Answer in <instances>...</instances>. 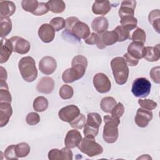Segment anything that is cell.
Instances as JSON below:
<instances>
[{"mask_svg":"<svg viewBox=\"0 0 160 160\" xmlns=\"http://www.w3.org/2000/svg\"><path fill=\"white\" fill-rule=\"evenodd\" d=\"M66 40L86 39L90 36V29L87 24L80 21L76 17H69L66 19L65 31L62 33Z\"/></svg>","mask_w":160,"mask_h":160,"instance_id":"6da1fadb","label":"cell"},{"mask_svg":"<svg viewBox=\"0 0 160 160\" xmlns=\"http://www.w3.org/2000/svg\"><path fill=\"white\" fill-rule=\"evenodd\" d=\"M111 67L116 82L119 85L126 83L129 70L127 63L122 57H116L111 61Z\"/></svg>","mask_w":160,"mask_h":160,"instance_id":"7a4b0ae2","label":"cell"},{"mask_svg":"<svg viewBox=\"0 0 160 160\" xmlns=\"http://www.w3.org/2000/svg\"><path fill=\"white\" fill-rule=\"evenodd\" d=\"M104 126L102 132L103 139L107 143H114L116 141L119 136L118 126L120 124V120L112 116L106 115L104 117Z\"/></svg>","mask_w":160,"mask_h":160,"instance_id":"3957f363","label":"cell"},{"mask_svg":"<svg viewBox=\"0 0 160 160\" xmlns=\"http://www.w3.org/2000/svg\"><path fill=\"white\" fill-rule=\"evenodd\" d=\"M18 68L22 79L28 82L34 81L38 76L35 60L31 56L22 58L18 62Z\"/></svg>","mask_w":160,"mask_h":160,"instance_id":"277c9868","label":"cell"},{"mask_svg":"<svg viewBox=\"0 0 160 160\" xmlns=\"http://www.w3.org/2000/svg\"><path fill=\"white\" fill-rule=\"evenodd\" d=\"M78 148L80 151L89 157L100 155L103 152V148L96 142L94 138L84 137L82 139Z\"/></svg>","mask_w":160,"mask_h":160,"instance_id":"5b68a950","label":"cell"},{"mask_svg":"<svg viewBox=\"0 0 160 160\" xmlns=\"http://www.w3.org/2000/svg\"><path fill=\"white\" fill-rule=\"evenodd\" d=\"M151 83L145 78H139L136 79L132 84L131 91L134 96L145 98L150 93Z\"/></svg>","mask_w":160,"mask_h":160,"instance_id":"8992f818","label":"cell"},{"mask_svg":"<svg viewBox=\"0 0 160 160\" xmlns=\"http://www.w3.org/2000/svg\"><path fill=\"white\" fill-rule=\"evenodd\" d=\"M93 84L96 91L100 93H107L111 88V83L108 77L104 73L99 72L94 75Z\"/></svg>","mask_w":160,"mask_h":160,"instance_id":"52a82bcc","label":"cell"},{"mask_svg":"<svg viewBox=\"0 0 160 160\" xmlns=\"http://www.w3.org/2000/svg\"><path fill=\"white\" fill-rule=\"evenodd\" d=\"M80 114V110L77 106L71 104L61 108L58 112L59 119L64 121L69 122L73 121Z\"/></svg>","mask_w":160,"mask_h":160,"instance_id":"ba28073f","label":"cell"},{"mask_svg":"<svg viewBox=\"0 0 160 160\" xmlns=\"http://www.w3.org/2000/svg\"><path fill=\"white\" fill-rule=\"evenodd\" d=\"M9 40L12 44L14 52L20 54H25L29 51L30 43L25 39L15 36L11 37Z\"/></svg>","mask_w":160,"mask_h":160,"instance_id":"9c48e42d","label":"cell"},{"mask_svg":"<svg viewBox=\"0 0 160 160\" xmlns=\"http://www.w3.org/2000/svg\"><path fill=\"white\" fill-rule=\"evenodd\" d=\"M57 68L56 59L51 56H44L39 62V68L40 71L46 75L52 74Z\"/></svg>","mask_w":160,"mask_h":160,"instance_id":"30bf717a","label":"cell"},{"mask_svg":"<svg viewBox=\"0 0 160 160\" xmlns=\"http://www.w3.org/2000/svg\"><path fill=\"white\" fill-rule=\"evenodd\" d=\"M38 36L42 42L49 43L54 39L55 30L50 24L44 23L39 27L38 29Z\"/></svg>","mask_w":160,"mask_h":160,"instance_id":"8fae6325","label":"cell"},{"mask_svg":"<svg viewBox=\"0 0 160 160\" xmlns=\"http://www.w3.org/2000/svg\"><path fill=\"white\" fill-rule=\"evenodd\" d=\"M152 112L151 111L143 108H139L137 110L134 121L139 127L145 128L152 120Z\"/></svg>","mask_w":160,"mask_h":160,"instance_id":"7c38bea8","label":"cell"},{"mask_svg":"<svg viewBox=\"0 0 160 160\" xmlns=\"http://www.w3.org/2000/svg\"><path fill=\"white\" fill-rule=\"evenodd\" d=\"M82 136L79 131L71 129L69 131L64 139V144L66 147L72 149L78 147L82 140Z\"/></svg>","mask_w":160,"mask_h":160,"instance_id":"4fadbf2b","label":"cell"},{"mask_svg":"<svg viewBox=\"0 0 160 160\" xmlns=\"http://www.w3.org/2000/svg\"><path fill=\"white\" fill-rule=\"evenodd\" d=\"M54 88V81L50 77L42 78L37 84L36 89L38 92L42 94H50Z\"/></svg>","mask_w":160,"mask_h":160,"instance_id":"5bb4252c","label":"cell"},{"mask_svg":"<svg viewBox=\"0 0 160 160\" xmlns=\"http://www.w3.org/2000/svg\"><path fill=\"white\" fill-rule=\"evenodd\" d=\"M1 54H0V63L2 64L8 61L12 52L13 51L12 44L9 39L5 38H1Z\"/></svg>","mask_w":160,"mask_h":160,"instance_id":"9a60e30c","label":"cell"},{"mask_svg":"<svg viewBox=\"0 0 160 160\" xmlns=\"http://www.w3.org/2000/svg\"><path fill=\"white\" fill-rule=\"evenodd\" d=\"M144 43L132 41L128 47V53L134 58L139 60L143 58L144 54Z\"/></svg>","mask_w":160,"mask_h":160,"instance_id":"2e32d148","label":"cell"},{"mask_svg":"<svg viewBox=\"0 0 160 160\" xmlns=\"http://www.w3.org/2000/svg\"><path fill=\"white\" fill-rule=\"evenodd\" d=\"M12 114V108L10 103L0 102V127L6 126Z\"/></svg>","mask_w":160,"mask_h":160,"instance_id":"e0dca14e","label":"cell"},{"mask_svg":"<svg viewBox=\"0 0 160 160\" xmlns=\"http://www.w3.org/2000/svg\"><path fill=\"white\" fill-rule=\"evenodd\" d=\"M136 1L133 0L123 1L121 2V7L118 11V14L120 18L134 15V10L136 8Z\"/></svg>","mask_w":160,"mask_h":160,"instance_id":"ac0fdd59","label":"cell"},{"mask_svg":"<svg viewBox=\"0 0 160 160\" xmlns=\"http://www.w3.org/2000/svg\"><path fill=\"white\" fill-rule=\"evenodd\" d=\"M87 66L88 59L86 57L82 55H77L72 58L71 67L77 70L82 76L84 75Z\"/></svg>","mask_w":160,"mask_h":160,"instance_id":"d6986e66","label":"cell"},{"mask_svg":"<svg viewBox=\"0 0 160 160\" xmlns=\"http://www.w3.org/2000/svg\"><path fill=\"white\" fill-rule=\"evenodd\" d=\"M109 26V22L106 18L99 16L94 19L91 23L92 29L98 34H102L106 31Z\"/></svg>","mask_w":160,"mask_h":160,"instance_id":"ffe728a7","label":"cell"},{"mask_svg":"<svg viewBox=\"0 0 160 160\" xmlns=\"http://www.w3.org/2000/svg\"><path fill=\"white\" fill-rule=\"evenodd\" d=\"M111 9V5L109 1H94L92 6V11L95 14L105 15L108 14Z\"/></svg>","mask_w":160,"mask_h":160,"instance_id":"44dd1931","label":"cell"},{"mask_svg":"<svg viewBox=\"0 0 160 160\" xmlns=\"http://www.w3.org/2000/svg\"><path fill=\"white\" fill-rule=\"evenodd\" d=\"M16 5L12 1H0V17L9 18L13 15L16 11Z\"/></svg>","mask_w":160,"mask_h":160,"instance_id":"7402d4cb","label":"cell"},{"mask_svg":"<svg viewBox=\"0 0 160 160\" xmlns=\"http://www.w3.org/2000/svg\"><path fill=\"white\" fill-rule=\"evenodd\" d=\"M143 58L149 62L158 61L160 58L159 44H158L156 46L145 47Z\"/></svg>","mask_w":160,"mask_h":160,"instance_id":"603a6c76","label":"cell"},{"mask_svg":"<svg viewBox=\"0 0 160 160\" xmlns=\"http://www.w3.org/2000/svg\"><path fill=\"white\" fill-rule=\"evenodd\" d=\"M101 41L102 45L105 48L106 46H111L118 41V36L114 30L106 31L102 34H100Z\"/></svg>","mask_w":160,"mask_h":160,"instance_id":"cb8c5ba5","label":"cell"},{"mask_svg":"<svg viewBox=\"0 0 160 160\" xmlns=\"http://www.w3.org/2000/svg\"><path fill=\"white\" fill-rule=\"evenodd\" d=\"M82 77L81 74L72 67L65 70L62 74V79L65 83H71L81 79Z\"/></svg>","mask_w":160,"mask_h":160,"instance_id":"d4e9b609","label":"cell"},{"mask_svg":"<svg viewBox=\"0 0 160 160\" xmlns=\"http://www.w3.org/2000/svg\"><path fill=\"white\" fill-rule=\"evenodd\" d=\"M12 98L9 91V87L6 81L0 82V102H11Z\"/></svg>","mask_w":160,"mask_h":160,"instance_id":"484cf974","label":"cell"},{"mask_svg":"<svg viewBox=\"0 0 160 160\" xmlns=\"http://www.w3.org/2000/svg\"><path fill=\"white\" fill-rule=\"evenodd\" d=\"M46 3L49 10L54 13H62L66 8V4L62 0H49Z\"/></svg>","mask_w":160,"mask_h":160,"instance_id":"4316f807","label":"cell"},{"mask_svg":"<svg viewBox=\"0 0 160 160\" xmlns=\"http://www.w3.org/2000/svg\"><path fill=\"white\" fill-rule=\"evenodd\" d=\"M12 30V22L9 18L0 17V36L1 38L8 36Z\"/></svg>","mask_w":160,"mask_h":160,"instance_id":"83f0119b","label":"cell"},{"mask_svg":"<svg viewBox=\"0 0 160 160\" xmlns=\"http://www.w3.org/2000/svg\"><path fill=\"white\" fill-rule=\"evenodd\" d=\"M149 23L153 26L155 31L159 33L160 30V12L159 9L151 11L148 16Z\"/></svg>","mask_w":160,"mask_h":160,"instance_id":"f1b7e54d","label":"cell"},{"mask_svg":"<svg viewBox=\"0 0 160 160\" xmlns=\"http://www.w3.org/2000/svg\"><path fill=\"white\" fill-rule=\"evenodd\" d=\"M117 104L116 99L110 96L103 98L100 102V107L101 109L106 112V113H111L113 108Z\"/></svg>","mask_w":160,"mask_h":160,"instance_id":"f546056e","label":"cell"},{"mask_svg":"<svg viewBox=\"0 0 160 160\" xmlns=\"http://www.w3.org/2000/svg\"><path fill=\"white\" fill-rule=\"evenodd\" d=\"M33 109L37 112H43L48 108V101L44 96H38L33 101Z\"/></svg>","mask_w":160,"mask_h":160,"instance_id":"4dcf8cb0","label":"cell"},{"mask_svg":"<svg viewBox=\"0 0 160 160\" xmlns=\"http://www.w3.org/2000/svg\"><path fill=\"white\" fill-rule=\"evenodd\" d=\"M120 22L121 26L127 29L128 31H131L137 26L138 20L132 16H127L121 18Z\"/></svg>","mask_w":160,"mask_h":160,"instance_id":"1f68e13d","label":"cell"},{"mask_svg":"<svg viewBox=\"0 0 160 160\" xmlns=\"http://www.w3.org/2000/svg\"><path fill=\"white\" fill-rule=\"evenodd\" d=\"M86 124L91 127L99 128L102 123L101 116L97 112H90L88 114V119Z\"/></svg>","mask_w":160,"mask_h":160,"instance_id":"d6a6232c","label":"cell"},{"mask_svg":"<svg viewBox=\"0 0 160 160\" xmlns=\"http://www.w3.org/2000/svg\"><path fill=\"white\" fill-rule=\"evenodd\" d=\"M30 146L26 142H20L15 145V151L18 158L27 156L30 152Z\"/></svg>","mask_w":160,"mask_h":160,"instance_id":"836d02e7","label":"cell"},{"mask_svg":"<svg viewBox=\"0 0 160 160\" xmlns=\"http://www.w3.org/2000/svg\"><path fill=\"white\" fill-rule=\"evenodd\" d=\"M84 42L90 45L96 44L97 47L100 49H103L104 48L102 45L101 41V36L100 34H98L96 32H92L91 35L86 39H84Z\"/></svg>","mask_w":160,"mask_h":160,"instance_id":"e575fe53","label":"cell"},{"mask_svg":"<svg viewBox=\"0 0 160 160\" xmlns=\"http://www.w3.org/2000/svg\"><path fill=\"white\" fill-rule=\"evenodd\" d=\"M39 2L37 0H22L21 1V6L22 9L32 14L38 8Z\"/></svg>","mask_w":160,"mask_h":160,"instance_id":"d590c367","label":"cell"},{"mask_svg":"<svg viewBox=\"0 0 160 160\" xmlns=\"http://www.w3.org/2000/svg\"><path fill=\"white\" fill-rule=\"evenodd\" d=\"M59 96L62 99H71L74 94V91L71 86L64 84L59 89Z\"/></svg>","mask_w":160,"mask_h":160,"instance_id":"8d00e7d4","label":"cell"},{"mask_svg":"<svg viewBox=\"0 0 160 160\" xmlns=\"http://www.w3.org/2000/svg\"><path fill=\"white\" fill-rule=\"evenodd\" d=\"M118 34V42H122L130 39L129 31L122 26H118L114 29Z\"/></svg>","mask_w":160,"mask_h":160,"instance_id":"74e56055","label":"cell"},{"mask_svg":"<svg viewBox=\"0 0 160 160\" xmlns=\"http://www.w3.org/2000/svg\"><path fill=\"white\" fill-rule=\"evenodd\" d=\"M86 122V119L85 116L80 113V114L76 118H75L73 121L69 122V123L72 128L81 129L84 126Z\"/></svg>","mask_w":160,"mask_h":160,"instance_id":"f35d334b","label":"cell"},{"mask_svg":"<svg viewBox=\"0 0 160 160\" xmlns=\"http://www.w3.org/2000/svg\"><path fill=\"white\" fill-rule=\"evenodd\" d=\"M131 39L134 42H139L142 43H144L146 42V36L145 31L140 28H138L132 33Z\"/></svg>","mask_w":160,"mask_h":160,"instance_id":"ab89813d","label":"cell"},{"mask_svg":"<svg viewBox=\"0 0 160 160\" xmlns=\"http://www.w3.org/2000/svg\"><path fill=\"white\" fill-rule=\"evenodd\" d=\"M50 25L52 26L55 31H59L66 26V20L61 17H56L50 21Z\"/></svg>","mask_w":160,"mask_h":160,"instance_id":"60d3db41","label":"cell"},{"mask_svg":"<svg viewBox=\"0 0 160 160\" xmlns=\"http://www.w3.org/2000/svg\"><path fill=\"white\" fill-rule=\"evenodd\" d=\"M138 104L142 108L149 110V111L154 109L155 108H156L158 106L156 102L149 99H139L138 100Z\"/></svg>","mask_w":160,"mask_h":160,"instance_id":"b9f144b4","label":"cell"},{"mask_svg":"<svg viewBox=\"0 0 160 160\" xmlns=\"http://www.w3.org/2000/svg\"><path fill=\"white\" fill-rule=\"evenodd\" d=\"M26 121L30 126L36 125L40 121V116L36 112H29L26 118Z\"/></svg>","mask_w":160,"mask_h":160,"instance_id":"7bdbcfd3","label":"cell"},{"mask_svg":"<svg viewBox=\"0 0 160 160\" xmlns=\"http://www.w3.org/2000/svg\"><path fill=\"white\" fill-rule=\"evenodd\" d=\"M98 132H99V128H92L85 124L84 131H83L85 137L89 138H95L96 136L98 135Z\"/></svg>","mask_w":160,"mask_h":160,"instance_id":"ee69618b","label":"cell"},{"mask_svg":"<svg viewBox=\"0 0 160 160\" xmlns=\"http://www.w3.org/2000/svg\"><path fill=\"white\" fill-rule=\"evenodd\" d=\"M124 112V107L123 104L121 102H118L113 108L111 113L112 117L119 119V118H121L123 115Z\"/></svg>","mask_w":160,"mask_h":160,"instance_id":"f6af8a7d","label":"cell"},{"mask_svg":"<svg viewBox=\"0 0 160 160\" xmlns=\"http://www.w3.org/2000/svg\"><path fill=\"white\" fill-rule=\"evenodd\" d=\"M4 156L6 159H18V157L17 156L15 151V145L11 144L7 147L4 151Z\"/></svg>","mask_w":160,"mask_h":160,"instance_id":"bcb514c9","label":"cell"},{"mask_svg":"<svg viewBox=\"0 0 160 160\" xmlns=\"http://www.w3.org/2000/svg\"><path fill=\"white\" fill-rule=\"evenodd\" d=\"M49 8L46 2H39L38 8L35 10V11L32 13L33 15L35 16H42L48 12Z\"/></svg>","mask_w":160,"mask_h":160,"instance_id":"7dc6e473","label":"cell"},{"mask_svg":"<svg viewBox=\"0 0 160 160\" xmlns=\"http://www.w3.org/2000/svg\"><path fill=\"white\" fill-rule=\"evenodd\" d=\"M48 158L50 160H63L62 152L58 149L50 150L48 152Z\"/></svg>","mask_w":160,"mask_h":160,"instance_id":"c3c4849f","label":"cell"},{"mask_svg":"<svg viewBox=\"0 0 160 160\" xmlns=\"http://www.w3.org/2000/svg\"><path fill=\"white\" fill-rule=\"evenodd\" d=\"M159 70L160 67L159 66H156L152 68L149 72L150 76L151 79L153 80V81L157 84L160 83V78H159Z\"/></svg>","mask_w":160,"mask_h":160,"instance_id":"681fc988","label":"cell"},{"mask_svg":"<svg viewBox=\"0 0 160 160\" xmlns=\"http://www.w3.org/2000/svg\"><path fill=\"white\" fill-rule=\"evenodd\" d=\"M123 58L124 59L127 64L130 66H136L139 62V60L134 58L133 57L130 56L128 52L125 53L123 55Z\"/></svg>","mask_w":160,"mask_h":160,"instance_id":"f907efd6","label":"cell"},{"mask_svg":"<svg viewBox=\"0 0 160 160\" xmlns=\"http://www.w3.org/2000/svg\"><path fill=\"white\" fill-rule=\"evenodd\" d=\"M62 154L63 160H72V152L70 148L68 147H64L61 149Z\"/></svg>","mask_w":160,"mask_h":160,"instance_id":"816d5d0a","label":"cell"},{"mask_svg":"<svg viewBox=\"0 0 160 160\" xmlns=\"http://www.w3.org/2000/svg\"><path fill=\"white\" fill-rule=\"evenodd\" d=\"M7 71L6 70L2 67L1 66V76H0V78H1V81H6L7 79Z\"/></svg>","mask_w":160,"mask_h":160,"instance_id":"f5cc1de1","label":"cell"}]
</instances>
